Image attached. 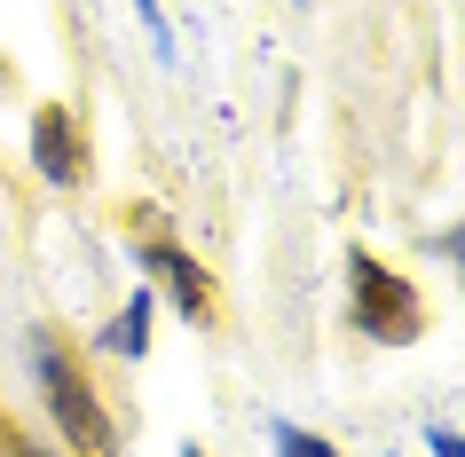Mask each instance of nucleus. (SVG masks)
<instances>
[{
	"label": "nucleus",
	"instance_id": "obj_1",
	"mask_svg": "<svg viewBox=\"0 0 465 457\" xmlns=\"http://www.w3.org/2000/svg\"><path fill=\"white\" fill-rule=\"evenodd\" d=\"M32 371H40V386H48V410H55V426L72 433V450H79V457H119V433H111V418H103L95 386L79 379V363L64 355L55 339H32Z\"/></svg>",
	"mask_w": 465,
	"mask_h": 457
},
{
	"label": "nucleus",
	"instance_id": "obj_2",
	"mask_svg": "<svg viewBox=\"0 0 465 457\" xmlns=\"http://www.w3.org/2000/svg\"><path fill=\"white\" fill-rule=\"evenodd\" d=\"M347 300H355V323H363L379 347H411V339L426 332V300L411 292V276H394V268L371 261V253L347 261Z\"/></svg>",
	"mask_w": 465,
	"mask_h": 457
},
{
	"label": "nucleus",
	"instance_id": "obj_3",
	"mask_svg": "<svg viewBox=\"0 0 465 457\" xmlns=\"http://www.w3.org/2000/svg\"><path fill=\"white\" fill-rule=\"evenodd\" d=\"M143 268H150V284H158V292H173V308L190 315V323H205L213 292H205V276H197V261L182 253V244H143Z\"/></svg>",
	"mask_w": 465,
	"mask_h": 457
},
{
	"label": "nucleus",
	"instance_id": "obj_4",
	"mask_svg": "<svg viewBox=\"0 0 465 457\" xmlns=\"http://www.w3.org/2000/svg\"><path fill=\"white\" fill-rule=\"evenodd\" d=\"M32 166L48 174V182H64V190H72L79 174H87V158H79V126H72V111H40V119H32Z\"/></svg>",
	"mask_w": 465,
	"mask_h": 457
},
{
	"label": "nucleus",
	"instance_id": "obj_5",
	"mask_svg": "<svg viewBox=\"0 0 465 457\" xmlns=\"http://www.w3.org/2000/svg\"><path fill=\"white\" fill-rule=\"evenodd\" d=\"M111 339V347H119V355H143L150 347V300L143 292H134V300H126V315H119V332H103Z\"/></svg>",
	"mask_w": 465,
	"mask_h": 457
},
{
	"label": "nucleus",
	"instance_id": "obj_6",
	"mask_svg": "<svg viewBox=\"0 0 465 457\" xmlns=\"http://www.w3.org/2000/svg\"><path fill=\"white\" fill-rule=\"evenodd\" d=\"M276 457H331V442H316L300 426H276Z\"/></svg>",
	"mask_w": 465,
	"mask_h": 457
},
{
	"label": "nucleus",
	"instance_id": "obj_7",
	"mask_svg": "<svg viewBox=\"0 0 465 457\" xmlns=\"http://www.w3.org/2000/svg\"><path fill=\"white\" fill-rule=\"evenodd\" d=\"M134 16H143V32L158 40V55H173V40H166V16H158V0H134Z\"/></svg>",
	"mask_w": 465,
	"mask_h": 457
},
{
	"label": "nucleus",
	"instance_id": "obj_8",
	"mask_svg": "<svg viewBox=\"0 0 465 457\" xmlns=\"http://www.w3.org/2000/svg\"><path fill=\"white\" fill-rule=\"evenodd\" d=\"M441 261H458V292H465V221H458V229H441Z\"/></svg>",
	"mask_w": 465,
	"mask_h": 457
},
{
	"label": "nucleus",
	"instance_id": "obj_9",
	"mask_svg": "<svg viewBox=\"0 0 465 457\" xmlns=\"http://www.w3.org/2000/svg\"><path fill=\"white\" fill-rule=\"evenodd\" d=\"M426 450H434V457H465V442L450 426H434V433H426Z\"/></svg>",
	"mask_w": 465,
	"mask_h": 457
},
{
	"label": "nucleus",
	"instance_id": "obj_10",
	"mask_svg": "<svg viewBox=\"0 0 465 457\" xmlns=\"http://www.w3.org/2000/svg\"><path fill=\"white\" fill-rule=\"evenodd\" d=\"M182 457H205V450H182Z\"/></svg>",
	"mask_w": 465,
	"mask_h": 457
}]
</instances>
